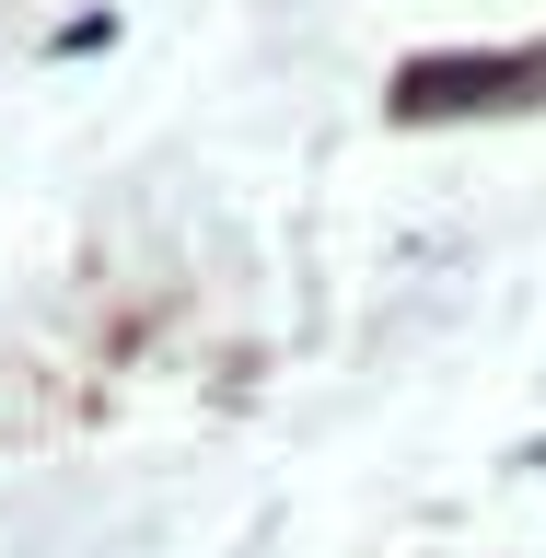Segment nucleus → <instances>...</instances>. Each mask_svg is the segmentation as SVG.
Segmentation results:
<instances>
[{
    "label": "nucleus",
    "mask_w": 546,
    "mask_h": 558,
    "mask_svg": "<svg viewBox=\"0 0 546 558\" xmlns=\"http://www.w3.org/2000/svg\"><path fill=\"white\" fill-rule=\"evenodd\" d=\"M512 82H546V47L535 59H418L396 82V117H442V105H512Z\"/></svg>",
    "instance_id": "obj_1"
}]
</instances>
